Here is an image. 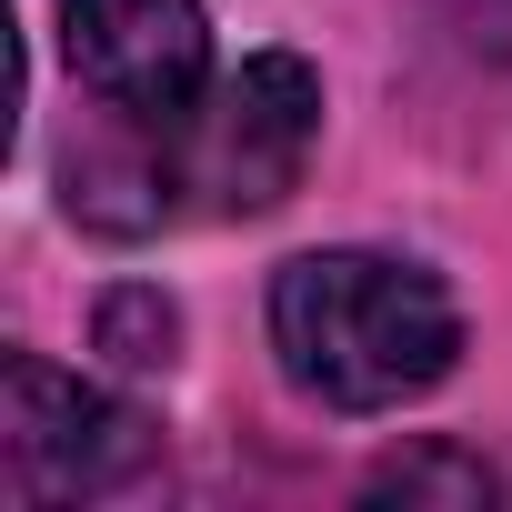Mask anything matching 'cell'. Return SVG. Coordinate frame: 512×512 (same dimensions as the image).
<instances>
[{
    "instance_id": "cell-1",
    "label": "cell",
    "mask_w": 512,
    "mask_h": 512,
    "mask_svg": "<svg viewBox=\"0 0 512 512\" xmlns=\"http://www.w3.org/2000/svg\"><path fill=\"white\" fill-rule=\"evenodd\" d=\"M272 352L322 412H402L462 362V312L422 262L302 251L272 272Z\"/></svg>"
},
{
    "instance_id": "cell-2",
    "label": "cell",
    "mask_w": 512,
    "mask_h": 512,
    "mask_svg": "<svg viewBox=\"0 0 512 512\" xmlns=\"http://www.w3.org/2000/svg\"><path fill=\"white\" fill-rule=\"evenodd\" d=\"M0 452H11L21 502H101L161 462V432L131 402H111L101 382H81L41 352H11V372H0Z\"/></svg>"
},
{
    "instance_id": "cell-3",
    "label": "cell",
    "mask_w": 512,
    "mask_h": 512,
    "mask_svg": "<svg viewBox=\"0 0 512 512\" xmlns=\"http://www.w3.org/2000/svg\"><path fill=\"white\" fill-rule=\"evenodd\" d=\"M312 131H322L312 61L302 51H251L181 121V191H201L211 211H272V201H292V181L312 161Z\"/></svg>"
},
{
    "instance_id": "cell-4",
    "label": "cell",
    "mask_w": 512,
    "mask_h": 512,
    "mask_svg": "<svg viewBox=\"0 0 512 512\" xmlns=\"http://www.w3.org/2000/svg\"><path fill=\"white\" fill-rule=\"evenodd\" d=\"M61 51L111 121L181 131L211 91V21L201 0H61Z\"/></svg>"
},
{
    "instance_id": "cell-5",
    "label": "cell",
    "mask_w": 512,
    "mask_h": 512,
    "mask_svg": "<svg viewBox=\"0 0 512 512\" xmlns=\"http://www.w3.org/2000/svg\"><path fill=\"white\" fill-rule=\"evenodd\" d=\"M362 502H452V512H482V502H502V482H492L482 452H462V442H422V452L382 462V472L362 482Z\"/></svg>"
},
{
    "instance_id": "cell-6",
    "label": "cell",
    "mask_w": 512,
    "mask_h": 512,
    "mask_svg": "<svg viewBox=\"0 0 512 512\" xmlns=\"http://www.w3.org/2000/svg\"><path fill=\"white\" fill-rule=\"evenodd\" d=\"M171 342H181V312H171L161 292H141V282H131V292H111V302H101V352H111L121 372H161V362H171Z\"/></svg>"
}]
</instances>
